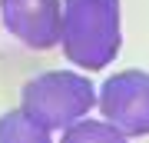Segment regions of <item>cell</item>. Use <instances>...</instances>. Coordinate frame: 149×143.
Instances as JSON below:
<instances>
[{
	"instance_id": "cell-1",
	"label": "cell",
	"mask_w": 149,
	"mask_h": 143,
	"mask_svg": "<svg viewBox=\"0 0 149 143\" xmlns=\"http://www.w3.org/2000/svg\"><path fill=\"white\" fill-rule=\"evenodd\" d=\"M63 53L80 70H103L123 47L119 0H63Z\"/></svg>"
},
{
	"instance_id": "cell-2",
	"label": "cell",
	"mask_w": 149,
	"mask_h": 143,
	"mask_svg": "<svg viewBox=\"0 0 149 143\" xmlns=\"http://www.w3.org/2000/svg\"><path fill=\"white\" fill-rule=\"evenodd\" d=\"M20 106L50 133L66 130L96 106V87L76 70H47L23 83Z\"/></svg>"
},
{
	"instance_id": "cell-3",
	"label": "cell",
	"mask_w": 149,
	"mask_h": 143,
	"mask_svg": "<svg viewBox=\"0 0 149 143\" xmlns=\"http://www.w3.org/2000/svg\"><path fill=\"white\" fill-rule=\"evenodd\" d=\"M103 120L119 127L126 137H149V70H119L96 90Z\"/></svg>"
},
{
	"instance_id": "cell-4",
	"label": "cell",
	"mask_w": 149,
	"mask_h": 143,
	"mask_svg": "<svg viewBox=\"0 0 149 143\" xmlns=\"http://www.w3.org/2000/svg\"><path fill=\"white\" fill-rule=\"evenodd\" d=\"M0 17L23 47L50 50L63 33V0H0Z\"/></svg>"
},
{
	"instance_id": "cell-5",
	"label": "cell",
	"mask_w": 149,
	"mask_h": 143,
	"mask_svg": "<svg viewBox=\"0 0 149 143\" xmlns=\"http://www.w3.org/2000/svg\"><path fill=\"white\" fill-rule=\"evenodd\" d=\"M0 143H53V137L40 120H33L23 106H17L0 117Z\"/></svg>"
},
{
	"instance_id": "cell-6",
	"label": "cell",
	"mask_w": 149,
	"mask_h": 143,
	"mask_svg": "<svg viewBox=\"0 0 149 143\" xmlns=\"http://www.w3.org/2000/svg\"><path fill=\"white\" fill-rule=\"evenodd\" d=\"M60 143H129V137L109 120H76L63 130Z\"/></svg>"
}]
</instances>
